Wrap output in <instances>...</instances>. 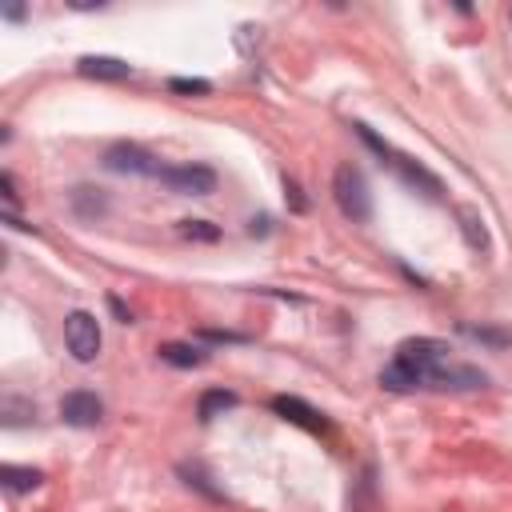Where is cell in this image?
Returning <instances> with one entry per match:
<instances>
[{"label":"cell","mask_w":512,"mask_h":512,"mask_svg":"<svg viewBox=\"0 0 512 512\" xmlns=\"http://www.w3.org/2000/svg\"><path fill=\"white\" fill-rule=\"evenodd\" d=\"M332 196L340 204V212L348 220H368L372 216V196H368V184H364V172L356 164H340L336 176H332Z\"/></svg>","instance_id":"obj_1"},{"label":"cell","mask_w":512,"mask_h":512,"mask_svg":"<svg viewBox=\"0 0 512 512\" xmlns=\"http://www.w3.org/2000/svg\"><path fill=\"white\" fill-rule=\"evenodd\" d=\"M64 344H68V352L76 360H84V364L96 360V352H100V320L92 312H72L64 320Z\"/></svg>","instance_id":"obj_2"},{"label":"cell","mask_w":512,"mask_h":512,"mask_svg":"<svg viewBox=\"0 0 512 512\" xmlns=\"http://www.w3.org/2000/svg\"><path fill=\"white\" fill-rule=\"evenodd\" d=\"M160 180L180 192V196H208L216 188V172L208 164H180V168H160Z\"/></svg>","instance_id":"obj_3"},{"label":"cell","mask_w":512,"mask_h":512,"mask_svg":"<svg viewBox=\"0 0 512 512\" xmlns=\"http://www.w3.org/2000/svg\"><path fill=\"white\" fill-rule=\"evenodd\" d=\"M444 356H448V348H444L440 340H428V336H420V340H404V344L396 348V360H404L408 368H416L424 380H432V372L440 368Z\"/></svg>","instance_id":"obj_4"},{"label":"cell","mask_w":512,"mask_h":512,"mask_svg":"<svg viewBox=\"0 0 512 512\" xmlns=\"http://www.w3.org/2000/svg\"><path fill=\"white\" fill-rule=\"evenodd\" d=\"M100 416H104V404L96 392H68L60 400V420L72 428H92V424H100Z\"/></svg>","instance_id":"obj_5"},{"label":"cell","mask_w":512,"mask_h":512,"mask_svg":"<svg viewBox=\"0 0 512 512\" xmlns=\"http://www.w3.org/2000/svg\"><path fill=\"white\" fill-rule=\"evenodd\" d=\"M104 164L112 168V172H132V176H160V164L144 152V148H136V144H112L108 148V156H104Z\"/></svg>","instance_id":"obj_6"},{"label":"cell","mask_w":512,"mask_h":512,"mask_svg":"<svg viewBox=\"0 0 512 512\" xmlns=\"http://www.w3.org/2000/svg\"><path fill=\"white\" fill-rule=\"evenodd\" d=\"M272 408H276L284 420H292V424H300V428H308V432H324V416H320L316 408H308L304 400H296V396H276Z\"/></svg>","instance_id":"obj_7"},{"label":"cell","mask_w":512,"mask_h":512,"mask_svg":"<svg viewBox=\"0 0 512 512\" xmlns=\"http://www.w3.org/2000/svg\"><path fill=\"white\" fill-rule=\"evenodd\" d=\"M76 68L84 76H96V80H124V76H132V64H124L116 56H84Z\"/></svg>","instance_id":"obj_8"},{"label":"cell","mask_w":512,"mask_h":512,"mask_svg":"<svg viewBox=\"0 0 512 512\" xmlns=\"http://www.w3.org/2000/svg\"><path fill=\"white\" fill-rule=\"evenodd\" d=\"M380 384H384V388H392V392H408V388L424 384V376H420L416 368H408L404 360H392V364L380 372Z\"/></svg>","instance_id":"obj_9"},{"label":"cell","mask_w":512,"mask_h":512,"mask_svg":"<svg viewBox=\"0 0 512 512\" xmlns=\"http://www.w3.org/2000/svg\"><path fill=\"white\" fill-rule=\"evenodd\" d=\"M392 164H396V172H400L408 184H420V188H424V196H440V180H436L432 172H424L420 164H412V160H404V156H396Z\"/></svg>","instance_id":"obj_10"},{"label":"cell","mask_w":512,"mask_h":512,"mask_svg":"<svg viewBox=\"0 0 512 512\" xmlns=\"http://www.w3.org/2000/svg\"><path fill=\"white\" fill-rule=\"evenodd\" d=\"M460 232H464V240H468V248H476V252H484L488 248V232H484V220H480V212L476 208H460Z\"/></svg>","instance_id":"obj_11"},{"label":"cell","mask_w":512,"mask_h":512,"mask_svg":"<svg viewBox=\"0 0 512 512\" xmlns=\"http://www.w3.org/2000/svg\"><path fill=\"white\" fill-rule=\"evenodd\" d=\"M0 480H4V488H8V492H32V488H36V484H40L44 476H40L36 468H20V464H4V468H0Z\"/></svg>","instance_id":"obj_12"},{"label":"cell","mask_w":512,"mask_h":512,"mask_svg":"<svg viewBox=\"0 0 512 512\" xmlns=\"http://www.w3.org/2000/svg\"><path fill=\"white\" fill-rule=\"evenodd\" d=\"M160 360L176 364V368H196L204 356L192 348V344H160Z\"/></svg>","instance_id":"obj_13"},{"label":"cell","mask_w":512,"mask_h":512,"mask_svg":"<svg viewBox=\"0 0 512 512\" xmlns=\"http://www.w3.org/2000/svg\"><path fill=\"white\" fill-rule=\"evenodd\" d=\"M236 404V392H224V388H208L204 396H200V420H212L216 412H224V408H232Z\"/></svg>","instance_id":"obj_14"},{"label":"cell","mask_w":512,"mask_h":512,"mask_svg":"<svg viewBox=\"0 0 512 512\" xmlns=\"http://www.w3.org/2000/svg\"><path fill=\"white\" fill-rule=\"evenodd\" d=\"M96 192H100V188H76V192H72V204H76L80 216H104V212H108L104 196H96Z\"/></svg>","instance_id":"obj_15"},{"label":"cell","mask_w":512,"mask_h":512,"mask_svg":"<svg viewBox=\"0 0 512 512\" xmlns=\"http://www.w3.org/2000/svg\"><path fill=\"white\" fill-rule=\"evenodd\" d=\"M180 236L184 240H216L220 228H212L208 220H180Z\"/></svg>","instance_id":"obj_16"},{"label":"cell","mask_w":512,"mask_h":512,"mask_svg":"<svg viewBox=\"0 0 512 512\" xmlns=\"http://www.w3.org/2000/svg\"><path fill=\"white\" fill-rule=\"evenodd\" d=\"M172 92H208L204 80H172Z\"/></svg>","instance_id":"obj_17"},{"label":"cell","mask_w":512,"mask_h":512,"mask_svg":"<svg viewBox=\"0 0 512 512\" xmlns=\"http://www.w3.org/2000/svg\"><path fill=\"white\" fill-rule=\"evenodd\" d=\"M0 188H4V200H8V208H12V204H16V184H12V176H8V172L0 176Z\"/></svg>","instance_id":"obj_18"}]
</instances>
